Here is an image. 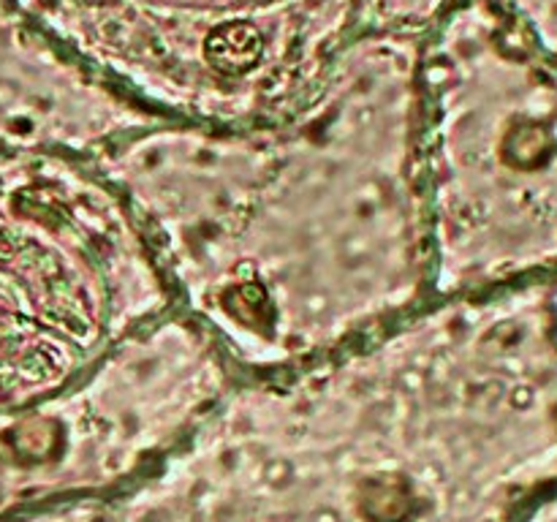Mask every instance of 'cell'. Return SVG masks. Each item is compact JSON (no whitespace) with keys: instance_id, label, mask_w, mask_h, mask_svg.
Wrapping results in <instances>:
<instances>
[{"instance_id":"cell-1","label":"cell","mask_w":557,"mask_h":522,"mask_svg":"<svg viewBox=\"0 0 557 522\" xmlns=\"http://www.w3.org/2000/svg\"><path fill=\"white\" fill-rule=\"evenodd\" d=\"M174 302L243 378L375 335L433 299L422 90L403 49H359L292 112L163 123L98 152Z\"/></svg>"},{"instance_id":"cell-2","label":"cell","mask_w":557,"mask_h":522,"mask_svg":"<svg viewBox=\"0 0 557 522\" xmlns=\"http://www.w3.org/2000/svg\"><path fill=\"white\" fill-rule=\"evenodd\" d=\"M517 299L435 297L237 378L112 522H462L536 411Z\"/></svg>"},{"instance_id":"cell-3","label":"cell","mask_w":557,"mask_h":522,"mask_svg":"<svg viewBox=\"0 0 557 522\" xmlns=\"http://www.w3.org/2000/svg\"><path fill=\"white\" fill-rule=\"evenodd\" d=\"M172 310L145 226L92 158L0 150V408L63 389Z\"/></svg>"}]
</instances>
